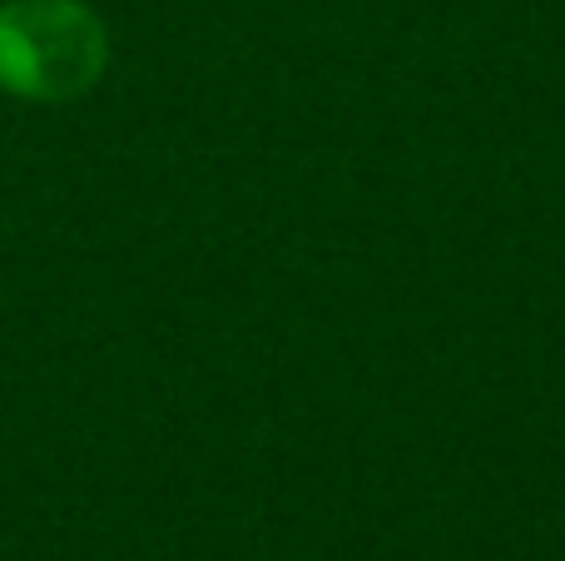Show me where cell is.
<instances>
[{
  "label": "cell",
  "mask_w": 565,
  "mask_h": 561,
  "mask_svg": "<svg viewBox=\"0 0 565 561\" xmlns=\"http://www.w3.org/2000/svg\"><path fill=\"white\" fill-rule=\"evenodd\" d=\"M109 30L85 0L0 6V89L35 105H65L105 80Z\"/></svg>",
  "instance_id": "cell-1"
}]
</instances>
